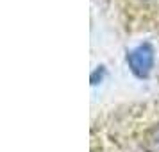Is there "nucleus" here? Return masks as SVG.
<instances>
[{
	"instance_id": "obj_1",
	"label": "nucleus",
	"mask_w": 159,
	"mask_h": 152,
	"mask_svg": "<svg viewBox=\"0 0 159 152\" xmlns=\"http://www.w3.org/2000/svg\"><path fill=\"white\" fill-rule=\"evenodd\" d=\"M129 65L132 68V72L138 73V75H147L150 72L152 63H154V52L148 45H141L129 54Z\"/></svg>"
}]
</instances>
